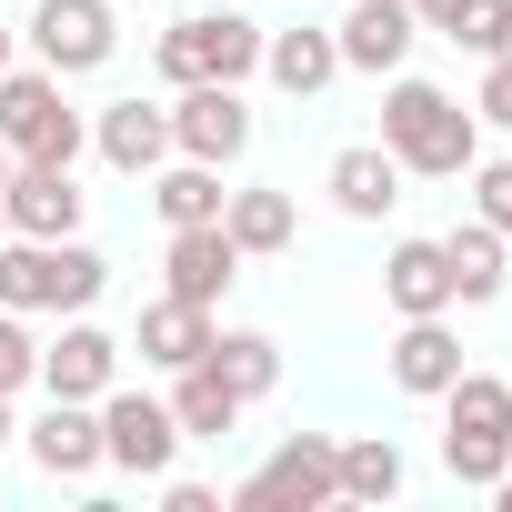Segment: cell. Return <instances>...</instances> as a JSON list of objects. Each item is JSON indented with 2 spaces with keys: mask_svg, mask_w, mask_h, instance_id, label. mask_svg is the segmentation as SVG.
<instances>
[{
  "mask_svg": "<svg viewBox=\"0 0 512 512\" xmlns=\"http://www.w3.org/2000/svg\"><path fill=\"white\" fill-rule=\"evenodd\" d=\"M382 151H392L402 171H422V181H462V171L482 161V131H472V111H462L452 91L392 81V101H382Z\"/></svg>",
  "mask_w": 512,
  "mask_h": 512,
  "instance_id": "6da1fadb",
  "label": "cell"
},
{
  "mask_svg": "<svg viewBox=\"0 0 512 512\" xmlns=\"http://www.w3.org/2000/svg\"><path fill=\"white\" fill-rule=\"evenodd\" d=\"M452 422H442V462L462 492H492L512 472V382L502 372H452Z\"/></svg>",
  "mask_w": 512,
  "mask_h": 512,
  "instance_id": "7a4b0ae2",
  "label": "cell"
},
{
  "mask_svg": "<svg viewBox=\"0 0 512 512\" xmlns=\"http://www.w3.org/2000/svg\"><path fill=\"white\" fill-rule=\"evenodd\" d=\"M101 282L111 262L81 241H21V231L0 241V312H91Z\"/></svg>",
  "mask_w": 512,
  "mask_h": 512,
  "instance_id": "3957f363",
  "label": "cell"
},
{
  "mask_svg": "<svg viewBox=\"0 0 512 512\" xmlns=\"http://www.w3.org/2000/svg\"><path fill=\"white\" fill-rule=\"evenodd\" d=\"M262 71V31H251L241 11H191L161 31V81L191 91V81H251Z\"/></svg>",
  "mask_w": 512,
  "mask_h": 512,
  "instance_id": "277c9868",
  "label": "cell"
},
{
  "mask_svg": "<svg viewBox=\"0 0 512 512\" xmlns=\"http://www.w3.org/2000/svg\"><path fill=\"white\" fill-rule=\"evenodd\" d=\"M0 141L11 161H81V111L61 101V71H0Z\"/></svg>",
  "mask_w": 512,
  "mask_h": 512,
  "instance_id": "5b68a950",
  "label": "cell"
},
{
  "mask_svg": "<svg viewBox=\"0 0 512 512\" xmlns=\"http://www.w3.org/2000/svg\"><path fill=\"white\" fill-rule=\"evenodd\" d=\"M231 502H241V512H312V502H342V442L292 432V442H282L262 472H251Z\"/></svg>",
  "mask_w": 512,
  "mask_h": 512,
  "instance_id": "8992f818",
  "label": "cell"
},
{
  "mask_svg": "<svg viewBox=\"0 0 512 512\" xmlns=\"http://www.w3.org/2000/svg\"><path fill=\"white\" fill-rule=\"evenodd\" d=\"M171 151H181V161H241V151H251V101H241V81H191V91L171 101Z\"/></svg>",
  "mask_w": 512,
  "mask_h": 512,
  "instance_id": "52a82bcc",
  "label": "cell"
},
{
  "mask_svg": "<svg viewBox=\"0 0 512 512\" xmlns=\"http://www.w3.org/2000/svg\"><path fill=\"white\" fill-rule=\"evenodd\" d=\"M171 452H181V422H171V402L101 392V462H121V472L161 482V472H171Z\"/></svg>",
  "mask_w": 512,
  "mask_h": 512,
  "instance_id": "ba28073f",
  "label": "cell"
},
{
  "mask_svg": "<svg viewBox=\"0 0 512 512\" xmlns=\"http://www.w3.org/2000/svg\"><path fill=\"white\" fill-rule=\"evenodd\" d=\"M31 51H41V71H101L111 51H121V31H111V0H41L31 11Z\"/></svg>",
  "mask_w": 512,
  "mask_h": 512,
  "instance_id": "9c48e42d",
  "label": "cell"
},
{
  "mask_svg": "<svg viewBox=\"0 0 512 512\" xmlns=\"http://www.w3.org/2000/svg\"><path fill=\"white\" fill-rule=\"evenodd\" d=\"M0 211H11L21 241H71L81 231V191H71V161H21L0 181Z\"/></svg>",
  "mask_w": 512,
  "mask_h": 512,
  "instance_id": "30bf717a",
  "label": "cell"
},
{
  "mask_svg": "<svg viewBox=\"0 0 512 512\" xmlns=\"http://www.w3.org/2000/svg\"><path fill=\"white\" fill-rule=\"evenodd\" d=\"M161 272H171V292H181V302H201V312H211V302L241 282V241H231L221 221H191V231H171Z\"/></svg>",
  "mask_w": 512,
  "mask_h": 512,
  "instance_id": "8fae6325",
  "label": "cell"
},
{
  "mask_svg": "<svg viewBox=\"0 0 512 512\" xmlns=\"http://www.w3.org/2000/svg\"><path fill=\"white\" fill-rule=\"evenodd\" d=\"M332 41H342V71H402L422 21H412V0H352V21Z\"/></svg>",
  "mask_w": 512,
  "mask_h": 512,
  "instance_id": "7c38bea8",
  "label": "cell"
},
{
  "mask_svg": "<svg viewBox=\"0 0 512 512\" xmlns=\"http://www.w3.org/2000/svg\"><path fill=\"white\" fill-rule=\"evenodd\" d=\"M111 372H121V342H111L101 322H71V332L41 352V382H51V402H101V392H111Z\"/></svg>",
  "mask_w": 512,
  "mask_h": 512,
  "instance_id": "4fadbf2b",
  "label": "cell"
},
{
  "mask_svg": "<svg viewBox=\"0 0 512 512\" xmlns=\"http://www.w3.org/2000/svg\"><path fill=\"white\" fill-rule=\"evenodd\" d=\"M452 372H462V342H452V322H442V312H422V322H402V332H392V382H402V392L442 402V392H452Z\"/></svg>",
  "mask_w": 512,
  "mask_h": 512,
  "instance_id": "5bb4252c",
  "label": "cell"
},
{
  "mask_svg": "<svg viewBox=\"0 0 512 512\" xmlns=\"http://www.w3.org/2000/svg\"><path fill=\"white\" fill-rule=\"evenodd\" d=\"M31 462H41L51 482L101 472V412H91V402H51V412L31 422Z\"/></svg>",
  "mask_w": 512,
  "mask_h": 512,
  "instance_id": "9a60e30c",
  "label": "cell"
},
{
  "mask_svg": "<svg viewBox=\"0 0 512 512\" xmlns=\"http://www.w3.org/2000/svg\"><path fill=\"white\" fill-rule=\"evenodd\" d=\"M382 302H392L402 322L452 312V262H442V241H392V262H382Z\"/></svg>",
  "mask_w": 512,
  "mask_h": 512,
  "instance_id": "2e32d148",
  "label": "cell"
},
{
  "mask_svg": "<svg viewBox=\"0 0 512 512\" xmlns=\"http://www.w3.org/2000/svg\"><path fill=\"white\" fill-rule=\"evenodd\" d=\"M91 141H101L111 171H161V161H171V111H151V101H111Z\"/></svg>",
  "mask_w": 512,
  "mask_h": 512,
  "instance_id": "e0dca14e",
  "label": "cell"
},
{
  "mask_svg": "<svg viewBox=\"0 0 512 512\" xmlns=\"http://www.w3.org/2000/svg\"><path fill=\"white\" fill-rule=\"evenodd\" d=\"M332 201H342L352 221H382V211L402 201V161H392L382 141H352V151H332Z\"/></svg>",
  "mask_w": 512,
  "mask_h": 512,
  "instance_id": "ac0fdd59",
  "label": "cell"
},
{
  "mask_svg": "<svg viewBox=\"0 0 512 512\" xmlns=\"http://www.w3.org/2000/svg\"><path fill=\"white\" fill-rule=\"evenodd\" d=\"M171 422H181V442H221V432L241 422V392H231L211 362H181V372H171Z\"/></svg>",
  "mask_w": 512,
  "mask_h": 512,
  "instance_id": "d6986e66",
  "label": "cell"
},
{
  "mask_svg": "<svg viewBox=\"0 0 512 512\" xmlns=\"http://www.w3.org/2000/svg\"><path fill=\"white\" fill-rule=\"evenodd\" d=\"M262 71H272L292 101H312V91L342 71V41H332V31H262Z\"/></svg>",
  "mask_w": 512,
  "mask_h": 512,
  "instance_id": "ffe728a7",
  "label": "cell"
},
{
  "mask_svg": "<svg viewBox=\"0 0 512 512\" xmlns=\"http://www.w3.org/2000/svg\"><path fill=\"white\" fill-rule=\"evenodd\" d=\"M201 352H211V312H201V302H181V292H161V302L141 312V362L181 372V362H201Z\"/></svg>",
  "mask_w": 512,
  "mask_h": 512,
  "instance_id": "44dd1931",
  "label": "cell"
},
{
  "mask_svg": "<svg viewBox=\"0 0 512 512\" xmlns=\"http://www.w3.org/2000/svg\"><path fill=\"white\" fill-rule=\"evenodd\" d=\"M442 262H452V302H502V231L492 221L442 231Z\"/></svg>",
  "mask_w": 512,
  "mask_h": 512,
  "instance_id": "7402d4cb",
  "label": "cell"
},
{
  "mask_svg": "<svg viewBox=\"0 0 512 512\" xmlns=\"http://www.w3.org/2000/svg\"><path fill=\"white\" fill-rule=\"evenodd\" d=\"M201 362H211L241 402H262V392L282 382V342H272V332H211V352H201Z\"/></svg>",
  "mask_w": 512,
  "mask_h": 512,
  "instance_id": "603a6c76",
  "label": "cell"
},
{
  "mask_svg": "<svg viewBox=\"0 0 512 512\" xmlns=\"http://www.w3.org/2000/svg\"><path fill=\"white\" fill-rule=\"evenodd\" d=\"M221 231L241 241V262H251V251H292V191H231Z\"/></svg>",
  "mask_w": 512,
  "mask_h": 512,
  "instance_id": "cb8c5ba5",
  "label": "cell"
},
{
  "mask_svg": "<svg viewBox=\"0 0 512 512\" xmlns=\"http://www.w3.org/2000/svg\"><path fill=\"white\" fill-rule=\"evenodd\" d=\"M151 201H161V221H171V231H191V221H221V201H231V191H221V161H181V171H161V181H151Z\"/></svg>",
  "mask_w": 512,
  "mask_h": 512,
  "instance_id": "d4e9b609",
  "label": "cell"
},
{
  "mask_svg": "<svg viewBox=\"0 0 512 512\" xmlns=\"http://www.w3.org/2000/svg\"><path fill=\"white\" fill-rule=\"evenodd\" d=\"M402 492V452L372 432V442H342V502H392Z\"/></svg>",
  "mask_w": 512,
  "mask_h": 512,
  "instance_id": "484cf974",
  "label": "cell"
},
{
  "mask_svg": "<svg viewBox=\"0 0 512 512\" xmlns=\"http://www.w3.org/2000/svg\"><path fill=\"white\" fill-rule=\"evenodd\" d=\"M472 221H492L512 241V161H472Z\"/></svg>",
  "mask_w": 512,
  "mask_h": 512,
  "instance_id": "4316f807",
  "label": "cell"
},
{
  "mask_svg": "<svg viewBox=\"0 0 512 512\" xmlns=\"http://www.w3.org/2000/svg\"><path fill=\"white\" fill-rule=\"evenodd\" d=\"M21 382H41V342L21 332V312H0V392H21Z\"/></svg>",
  "mask_w": 512,
  "mask_h": 512,
  "instance_id": "83f0119b",
  "label": "cell"
},
{
  "mask_svg": "<svg viewBox=\"0 0 512 512\" xmlns=\"http://www.w3.org/2000/svg\"><path fill=\"white\" fill-rule=\"evenodd\" d=\"M452 41H462V51H482V61H492V51H502V0H472V21H462V31H452Z\"/></svg>",
  "mask_w": 512,
  "mask_h": 512,
  "instance_id": "f1b7e54d",
  "label": "cell"
},
{
  "mask_svg": "<svg viewBox=\"0 0 512 512\" xmlns=\"http://www.w3.org/2000/svg\"><path fill=\"white\" fill-rule=\"evenodd\" d=\"M472 111H482L492 131H512V61H492V71H482V101H472Z\"/></svg>",
  "mask_w": 512,
  "mask_h": 512,
  "instance_id": "f546056e",
  "label": "cell"
},
{
  "mask_svg": "<svg viewBox=\"0 0 512 512\" xmlns=\"http://www.w3.org/2000/svg\"><path fill=\"white\" fill-rule=\"evenodd\" d=\"M412 21H422V31H442V41H452V31H462V21H472V0H412Z\"/></svg>",
  "mask_w": 512,
  "mask_h": 512,
  "instance_id": "4dcf8cb0",
  "label": "cell"
},
{
  "mask_svg": "<svg viewBox=\"0 0 512 512\" xmlns=\"http://www.w3.org/2000/svg\"><path fill=\"white\" fill-rule=\"evenodd\" d=\"M161 502L171 512H221V492H201V482H161Z\"/></svg>",
  "mask_w": 512,
  "mask_h": 512,
  "instance_id": "1f68e13d",
  "label": "cell"
},
{
  "mask_svg": "<svg viewBox=\"0 0 512 512\" xmlns=\"http://www.w3.org/2000/svg\"><path fill=\"white\" fill-rule=\"evenodd\" d=\"M492 61H512V0H502V51H492Z\"/></svg>",
  "mask_w": 512,
  "mask_h": 512,
  "instance_id": "d6a6232c",
  "label": "cell"
},
{
  "mask_svg": "<svg viewBox=\"0 0 512 512\" xmlns=\"http://www.w3.org/2000/svg\"><path fill=\"white\" fill-rule=\"evenodd\" d=\"M492 502H502V512H512V472H502V482H492Z\"/></svg>",
  "mask_w": 512,
  "mask_h": 512,
  "instance_id": "836d02e7",
  "label": "cell"
},
{
  "mask_svg": "<svg viewBox=\"0 0 512 512\" xmlns=\"http://www.w3.org/2000/svg\"><path fill=\"white\" fill-rule=\"evenodd\" d=\"M0 71H11V21H0Z\"/></svg>",
  "mask_w": 512,
  "mask_h": 512,
  "instance_id": "e575fe53",
  "label": "cell"
},
{
  "mask_svg": "<svg viewBox=\"0 0 512 512\" xmlns=\"http://www.w3.org/2000/svg\"><path fill=\"white\" fill-rule=\"evenodd\" d=\"M0 442H11V392H0Z\"/></svg>",
  "mask_w": 512,
  "mask_h": 512,
  "instance_id": "d590c367",
  "label": "cell"
},
{
  "mask_svg": "<svg viewBox=\"0 0 512 512\" xmlns=\"http://www.w3.org/2000/svg\"><path fill=\"white\" fill-rule=\"evenodd\" d=\"M0 181H11V141H0Z\"/></svg>",
  "mask_w": 512,
  "mask_h": 512,
  "instance_id": "8d00e7d4",
  "label": "cell"
},
{
  "mask_svg": "<svg viewBox=\"0 0 512 512\" xmlns=\"http://www.w3.org/2000/svg\"><path fill=\"white\" fill-rule=\"evenodd\" d=\"M0 241H11V211H0Z\"/></svg>",
  "mask_w": 512,
  "mask_h": 512,
  "instance_id": "74e56055",
  "label": "cell"
}]
</instances>
